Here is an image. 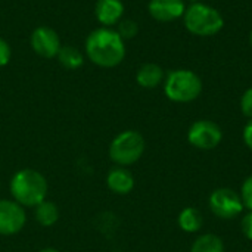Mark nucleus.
<instances>
[{
	"mask_svg": "<svg viewBox=\"0 0 252 252\" xmlns=\"http://www.w3.org/2000/svg\"><path fill=\"white\" fill-rule=\"evenodd\" d=\"M86 53L89 59L102 68H114L126 56L124 40L109 28H99L89 34L86 40Z\"/></svg>",
	"mask_w": 252,
	"mask_h": 252,
	"instance_id": "f257e3e1",
	"label": "nucleus"
},
{
	"mask_svg": "<svg viewBox=\"0 0 252 252\" xmlns=\"http://www.w3.org/2000/svg\"><path fill=\"white\" fill-rule=\"evenodd\" d=\"M9 189L15 202L24 208H34L46 199L49 185L40 171L24 168L12 176Z\"/></svg>",
	"mask_w": 252,
	"mask_h": 252,
	"instance_id": "f03ea898",
	"label": "nucleus"
},
{
	"mask_svg": "<svg viewBox=\"0 0 252 252\" xmlns=\"http://www.w3.org/2000/svg\"><path fill=\"white\" fill-rule=\"evenodd\" d=\"M183 21L188 31L199 37H211L224 25L223 16L217 9L199 1L190 4L185 10Z\"/></svg>",
	"mask_w": 252,
	"mask_h": 252,
	"instance_id": "7ed1b4c3",
	"label": "nucleus"
},
{
	"mask_svg": "<svg viewBox=\"0 0 252 252\" xmlns=\"http://www.w3.org/2000/svg\"><path fill=\"white\" fill-rule=\"evenodd\" d=\"M165 96L177 103H189L198 99L202 92L201 78L189 69H176L170 72L164 84Z\"/></svg>",
	"mask_w": 252,
	"mask_h": 252,
	"instance_id": "20e7f679",
	"label": "nucleus"
},
{
	"mask_svg": "<svg viewBox=\"0 0 252 252\" xmlns=\"http://www.w3.org/2000/svg\"><path fill=\"white\" fill-rule=\"evenodd\" d=\"M145 152V139L139 131L126 130L114 137L109 145V158L120 167L136 164Z\"/></svg>",
	"mask_w": 252,
	"mask_h": 252,
	"instance_id": "39448f33",
	"label": "nucleus"
},
{
	"mask_svg": "<svg viewBox=\"0 0 252 252\" xmlns=\"http://www.w3.org/2000/svg\"><path fill=\"white\" fill-rule=\"evenodd\" d=\"M211 213L221 220H232L242 214L244 204L241 195L229 188H219L211 192L208 198Z\"/></svg>",
	"mask_w": 252,
	"mask_h": 252,
	"instance_id": "423d86ee",
	"label": "nucleus"
},
{
	"mask_svg": "<svg viewBox=\"0 0 252 252\" xmlns=\"http://www.w3.org/2000/svg\"><path fill=\"white\" fill-rule=\"evenodd\" d=\"M223 139V131L214 121L199 120L195 121L188 131V140L192 146L202 151L216 149Z\"/></svg>",
	"mask_w": 252,
	"mask_h": 252,
	"instance_id": "0eeeda50",
	"label": "nucleus"
},
{
	"mask_svg": "<svg viewBox=\"0 0 252 252\" xmlns=\"http://www.w3.org/2000/svg\"><path fill=\"white\" fill-rule=\"evenodd\" d=\"M27 223V214L22 205L13 199H0V236L19 233Z\"/></svg>",
	"mask_w": 252,
	"mask_h": 252,
	"instance_id": "6e6552de",
	"label": "nucleus"
},
{
	"mask_svg": "<svg viewBox=\"0 0 252 252\" xmlns=\"http://www.w3.org/2000/svg\"><path fill=\"white\" fill-rule=\"evenodd\" d=\"M31 47L41 58H55L61 49V40L55 30L49 27H38L31 34Z\"/></svg>",
	"mask_w": 252,
	"mask_h": 252,
	"instance_id": "1a4fd4ad",
	"label": "nucleus"
},
{
	"mask_svg": "<svg viewBox=\"0 0 252 252\" xmlns=\"http://www.w3.org/2000/svg\"><path fill=\"white\" fill-rule=\"evenodd\" d=\"M148 10L154 19L159 22H170L183 16L186 7L183 0H151Z\"/></svg>",
	"mask_w": 252,
	"mask_h": 252,
	"instance_id": "9d476101",
	"label": "nucleus"
},
{
	"mask_svg": "<svg viewBox=\"0 0 252 252\" xmlns=\"http://www.w3.org/2000/svg\"><path fill=\"white\" fill-rule=\"evenodd\" d=\"M106 186L115 195H127L134 188V176L127 167H114L106 174Z\"/></svg>",
	"mask_w": 252,
	"mask_h": 252,
	"instance_id": "9b49d317",
	"label": "nucleus"
},
{
	"mask_svg": "<svg viewBox=\"0 0 252 252\" xmlns=\"http://www.w3.org/2000/svg\"><path fill=\"white\" fill-rule=\"evenodd\" d=\"M94 13L100 24L109 27L120 22L124 13V4L121 0H97Z\"/></svg>",
	"mask_w": 252,
	"mask_h": 252,
	"instance_id": "f8f14e48",
	"label": "nucleus"
},
{
	"mask_svg": "<svg viewBox=\"0 0 252 252\" xmlns=\"http://www.w3.org/2000/svg\"><path fill=\"white\" fill-rule=\"evenodd\" d=\"M164 80L162 68L157 63H145L139 68L136 74V81L145 89H154L159 86Z\"/></svg>",
	"mask_w": 252,
	"mask_h": 252,
	"instance_id": "ddd939ff",
	"label": "nucleus"
},
{
	"mask_svg": "<svg viewBox=\"0 0 252 252\" xmlns=\"http://www.w3.org/2000/svg\"><path fill=\"white\" fill-rule=\"evenodd\" d=\"M179 227L186 233H196L204 226V216L195 207H186L177 217Z\"/></svg>",
	"mask_w": 252,
	"mask_h": 252,
	"instance_id": "4468645a",
	"label": "nucleus"
},
{
	"mask_svg": "<svg viewBox=\"0 0 252 252\" xmlns=\"http://www.w3.org/2000/svg\"><path fill=\"white\" fill-rule=\"evenodd\" d=\"M34 217L37 223L43 227H52L59 220V208L55 202L44 199L37 207H34Z\"/></svg>",
	"mask_w": 252,
	"mask_h": 252,
	"instance_id": "2eb2a0df",
	"label": "nucleus"
},
{
	"mask_svg": "<svg viewBox=\"0 0 252 252\" xmlns=\"http://www.w3.org/2000/svg\"><path fill=\"white\" fill-rule=\"evenodd\" d=\"M190 252H224V244L220 236L214 233H205L195 239Z\"/></svg>",
	"mask_w": 252,
	"mask_h": 252,
	"instance_id": "dca6fc26",
	"label": "nucleus"
},
{
	"mask_svg": "<svg viewBox=\"0 0 252 252\" xmlns=\"http://www.w3.org/2000/svg\"><path fill=\"white\" fill-rule=\"evenodd\" d=\"M58 59L68 69H77L83 65V55L74 46H61L58 52Z\"/></svg>",
	"mask_w": 252,
	"mask_h": 252,
	"instance_id": "f3484780",
	"label": "nucleus"
},
{
	"mask_svg": "<svg viewBox=\"0 0 252 252\" xmlns=\"http://www.w3.org/2000/svg\"><path fill=\"white\" fill-rule=\"evenodd\" d=\"M137 24L134 22V21H131V19H124V21H121L120 22V25H118V34H120V37L124 40V38H133L136 34H137Z\"/></svg>",
	"mask_w": 252,
	"mask_h": 252,
	"instance_id": "a211bd4d",
	"label": "nucleus"
},
{
	"mask_svg": "<svg viewBox=\"0 0 252 252\" xmlns=\"http://www.w3.org/2000/svg\"><path fill=\"white\" fill-rule=\"evenodd\" d=\"M241 199L245 208H248V211H252V174L250 177L245 179V182L241 186Z\"/></svg>",
	"mask_w": 252,
	"mask_h": 252,
	"instance_id": "6ab92c4d",
	"label": "nucleus"
},
{
	"mask_svg": "<svg viewBox=\"0 0 252 252\" xmlns=\"http://www.w3.org/2000/svg\"><path fill=\"white\" fill-rule=\"evenodd\" d=\"M241 111L247 118L252 120V87H250L241 97Z\"/></svg>",
	"mask_w": 252,
	"mask_h": 252,
	"instance_id": "aec40b11",
	"label": "nucleus"
},
{
	"mask_svg": "<svg viewBox=\"0 0 252 252\" xmlns=\"http://www.w3.org/2000/svg\"><path fill=\"white\" fill-rule=\"evenodd\" d=\"M241 229H242L244 236H245L247 239L252 241V211H248V213L242 217Z\"/></svg>",
	"mask_w": 252,
	"mask_h": 252,
	"instance_id": "412c9836",
	"label": "nucleus"
},
{
	"mask_svg": "<svg viewBox=\"0 0 252 252\" xmlns=\"http://www.w3.org/2000/svg\"><path fill=\"white\" fill-rule=\"evenodd\" d=\"M9 61H10V47L3 38H0V66L7 65Z\"/></svg>",
	"mask_w": 252,
	"mask_h": 252,
	"instance_id": "4be33fe9",
	"label": "nucleus"
},
{
	"mask_svg": "<svg viewBox=\"0 0 252 252\" xmlns=\"http://www.w3.org/2000/svg\"><path fill=\"white\" fill-rule=\"evenodd\" d=\"M242 137H244V142H245V145L248 146V149L252 151V120H250V121L247 123V126L244 127Z\"/></svg>",
	"mask_w": 252,
	"mask_h": 252,
	"instance_id": "5701e85b",
	"label": "nucleus"
},
{
	"mask_svg": "<svg viewBox=\"0 0 252 252\" xmlns=\"http://www.w3.org/2000/svg\"><path fill=\"white\" fill-rule=\"evenodd\" d=\"M38 252H61L58 251V250H55V248H44V250H41V251Z\"/></svg>",
	"mask_w": 252,
	"mask_h": 252,
	"instance_id": "b1692460",
	"label": "nucleus"
},
{
	"mask_svg": "<svg viewBox=\"0 0 252 252\" xmlns=\"http://www.w3.org/2000/svg\"><path fill=\"white\" fill-rule=\"evenodd\" d=\"M250 43H251V47H252V31H251V35H250Z\"/></svg>",
	"mask_w": 252,
	"mask_h": 252,
	"instance_id": "393cba45",
	"label": "nucleus"
},
{
	"mask_svg": "<svg viewBox=\"0 0 252 252\" xmlns=\"http://www.w3.org/2000/svg\"><path fill=\"white\" fill-rule=\"evenodd\" d=\"M189 1H192V3H198L199 0H189Z\"/></svg>",
	"mask_w": 252,
	"mask_h": 252,
	"instance_id": "a878e982",
	"label": "nucleus"
}]
</instances>
